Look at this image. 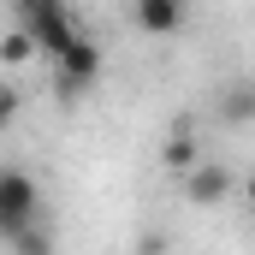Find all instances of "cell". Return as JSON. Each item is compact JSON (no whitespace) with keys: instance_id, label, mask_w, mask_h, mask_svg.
<instances>
[{"instance_id":"6da1fadb","label":"cell","mask_w":255,"mask_h":255,"mask_svg":"<svg viewBox=\"0 0 255 255\" xmlns=\"http://www.w3.org/2000/svg\"><path fill=\"white\" fill-rule=\"evenodd\" d=\"M18 30L36 42V54H60L65 42L77 36V24H71V12H65V0H18Z\"/></svg>"},{"instance_id":"7a4b0ae2","label":"cell","mask_w":255,"mask_h":255,"mask_svg":"<svg viewBox=\"0 0 255 255\" xmlns=\"http://www.w3.org/2000/svg\"><path fill=\"white\" fill-rule=\"evenodd\" d=\"M30 220H42V184H36L30 172L6 166V172H0V238L24 232Z\"/></svg>"},{"instance_id":"3957f363","label":"cell","mask_w":255,"mask_h":255,"mask_svg":"<svg viewBox=\"0 0 255 255\" xmlns=\"http://www.w3.org/2000/svg\"><path fill=\"white\" fill-rule=\"evenodd\" d=\"M54 65H60V71H54V89H60L65 101H71V95H83V89L101 77V48H95V42L77 30V36L65 42L60 54H54Z\"/></svg>"},{"instance_id":"277c9868","label":"cell","mask_w":255,"mask_h":255,"mask_svg":"<svg viewBox=\"0 0 255 255\" xmlns=\"http://www.w3.org/2000/svg\"><path fill=\"white\" fill-rule=\"evenodd\" d=\"M184 196H190V202H208V208H220V202L232 196V166H220V160H196L190 172H184Z\"/></svg>"},{"instance_id":"5b68a950","label":"cell","mask_w":255,"mask_h":255,"mask_svg":"<svg viewBox=\"0 0 255 255\" xmlns=\"http://www.w3.org/2000/svg\"><path fill=\"white\" fill-rule=\"evenodd\" d=\"M184 24V6L178 0H136V30L142 36H172Z\"/></svg>"},{"instance_id":"8992f818","label":"cell","mask_w":255,"mask_h":255,"mask_svg":"<svg viewBox=\"0 0 255 255\" xmlns=\"http://www.w3.org/2000/svg\"><path fill=\"white\" fill-rule=\"evenodd\" d=\"M196 160H202V154H196V130L178 125L172 136H166V148H160V166H166V172H190Z\"/></svg>"},{"instance_id":"52a82bcc","label":"cell","mask_w":255,"mask_h":255,"mask_svg":"<svg viewBox=\"0 0 255 255\" xmlns=\"http://www.w3.org/2000/svg\"><path fill=\"white\" fill-rule=\"evenodd\" d=\"M6 244H12V255H54V232H48L42 220H30V226H24V232H12Z\"/></svg>"},{"instance_id":"ba28073f","label":"cell","mask_w":255,"mask_h":255,"mask_svg":"<svg viewBox=\"0 0 255 255\" xmlns=\"http://www.w3.org/2000/svg\"><path fill=\"white\" fill-rule=\"evenodd\" d=\"M220 113H226V125H250V113H255V83H232L226 101H220Z\"/></svg>"},{"instance_id":"9c48e42d","label":"cell","mask_w":255,"mask_h":255,"mask_svg":"<svg viewBox=\"0 0 255 255\" xmlns=\"http://www.w3.org/2000/svg\"><path fill=\"white\" fill-rule=\"evenodd\" d=\"M30 60H36V42L24 30H6L0 36V65H30Z\"/></svg>"},{"instance_id":"30bf717a","label":"cell","mask_w":255,"mask_h":255,"mask_svg":"<svg viewBox=\"0 0 255 255\" xmlns=\"http://www.w3.org/2000/svg\"><path fill=\"white\" fill-rule=\"evenodd\" d=\"M12 113H18V89H12V83H0V125H6Z\"/></svg>"},{"instance_id":"8fae6325","label":"cell","mask_w":255,"mask_h":255,"mask_svg":"<svg viewBox=\"0 0 255 255\" xmlns=\"http://www.w3.org/2000/svg\"><path fill=\"white\" fill-rule=\"evenodd\" d=\"M178 6H190V0H178Z\"/></svg>"},{"instance_id":"7c38bea8","label":"cell","mask_w":255,"mask_h":255,"mask_svg":"<svg viewBox=\"0 0 255 255\" xmlns=\"http://www.w3.org/2000/svg\"><path fill=\"white\" fill-rule=\"evenodd\" d=\"M12 6H18V0H12Z\"/></svg>"}]
</instances>
